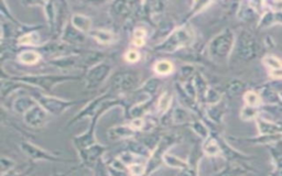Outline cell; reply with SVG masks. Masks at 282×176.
I'll list each match as a JSON object with an SVG mask.
<instances>
[{"label": "cell", "instance_id": "16", "mask_svg": "<svg viewBox=\"0 0 282 176\" xmlns=\"http://www.w3.org/2000/svg\"><path fill=\"white\" fill-rule=\"evenodd\" d=\"M64 43L72 45V46H79L80 44H84L86 41V35L83 32L77 30L71 22L66 24L64 30L62 31L61 36L59 38Z\"/></svg>", "mask_w": 282, "mask_h": 176}, {"label": "cell", "instance_id": "17", "mask_svg": "<svg viewBox=\"0 0 282 176\" xmlns=\"http://www.w3.org/2000/svg\"><path fill=\"white\" fill-rule=\"evenodd\" d=\"M178 28L177 23L173 21V19L167 18V19H162L161 21L158 23V28L157 31L153 33L152 38L150 39V41L154 43V46L162 43L164 40L169 37L171 33Z\"/></svg>", "mask_w": 282, "mask_h": 176}, {"label": "cell", "instance_id": "6", "mask_svg": "<svg viewBox=\"0 0 282 176\" xmlns=\"http://www.w3.org/2000/svg\"><path fill=\"white\" fill-rule=\"evenodd\" d=\"M19 148L21 152L24 154L25 158H28L32 163L33 162L45 161V162H57V163H75V160H71L68 158H63L61 154L58 152H49L48 150L40 148L39 145L32 143L28 140H23L19 143Z\"/></svg>", "mask_w": 282, "mask_h": 176}, {"label": "cell", "instance_id": "4", "mask_svg": "<svg viewBox=\"0 0 282 176\" xmlns=\"http://www.w3.org/2000/svg\"><path fill=\"white\" fill-rule=\"evenodd\" d=\"M181 142V135L178 133H167L161 137L159 143L151 152L150 158L147 161L146 176H150L162 166L164 155L170 151V149Z\"/></svg>", "mask_w": 282, "mask_h": 176}, {"label": "cell", "instance_id": "47", "mask_svg": "<svg viewBox=\"0 0 282 176\" xmlns=\"http://www.w3.org/2000/svg\"><path fill=\"white\" fill-rule=\"evenodd\" d=\"M124 58L130 64H136L141 60V53L137 49H130L125 53Z\"/></svg>", "mask_w": 282, "mask_h": 176}, {"label": "cell", "instance_id": "19", "mask_svg": "<svg viewBox=\"0 0 282 176\" xmlns=\"http://www.w3.org/2000/svg\"><path fill=\"white\" fill-rule=\"evenodd\" d=\"M138 132H136L132 128L127 125H117L109 128L107 131V137L110 141H129L135 139Z\"/></svg>", "mask_w": 282, "mask_h": 176}, {"label": "cell", "instance_id": "5", "mask_svg": "<svg viewBox=\"0 0 282 176\" xmlns=\"http://www.w3.org/2000/svg\"><path fill=\"white\" fill-rule=\"evenodd\" d=\"M31 96L36 99L37 103L48 111L51 116H60L70 108L77 104L85 103V100H66L57 96H52L50 94H45L38 90L31 92Z\"/></svg>", "mask_w": 282, "mask_h": 176}, {"label": "cell", "instance_id": "7", "mask_svg": "<svg viewBox=\"0 0 282 176\" xmlns=\"http://www.w3.org/2000/svg\"><path fill=\"white\" fill-rule=\"evenodd\" d=\"M112 72V65L106 61L97 63L86 71L83 76V83L86 91L92 92L102 86Z\"/></svg>", "mask_w": 282, "mask_h": 176}, {"label": "cell", "instance_id": "11", "mask_svg": "<svg viewBox=\"0 0 282 176\" xmlns=\"http://www.w3.org/2000/svg\"><path fill=\"white\" fill-rule=\"evenodd\" d=\"M51 117V114L38 103L22 116L23 123L28 127L32 128V129L43 128L44 126L48 125Z\"/></svg>", "mask_w": 282, "mask_h": 176}, {"label": "cell", "instance_id": "37", "mask_svg": "<svg viewBox=\"0 0 282 176\" xmlns=\"http://www.w3.org/2000/svg\"><path fill=\"white\" fill-rule=\"evenodd\" d=\"M176 66L169 60H159L153 64V71L160 77L169 76L174 73Z\"/></svg>", "mask_w": 282, "mask_h": 176}, {"label": "cell", "instance_id": "22", "mask_svg": "<svg viewBox=\"0 0 282 176\" xmlns=\"http://www.w3.org/2000/svg\"><path fill=\"white\" fill-rule=\"evenodd\" d=\"M43 58L42 53L39 50H33V49H24L20 51L17 54V61L22 65H37L41 62Z\"/></svg>", "mask_w": 282, "mask_h": 176}, {"label": "cell", "instance_id": "29", "mask_svg": "<svg viewBox=\"0 0 282 176\" xmlns=\"http://www.w3.org/2000/svg\"><path fill=\"white\" fill-rule=\"evenodd\" d=\"M28 87H30V86H26L22 83H19V82H17V80L11 78L10 76H8V78L3 77L2 87H0V92H2V98L4 100L7 97H9L10 95H12L15 92L23 90V88H28ZM30 88H32V87H30Z\"/></svg>", "mask_w": 282, "mask_h": 176}, {"label": "cell", "instance_id": "14", "mask_svg": "<svg viewBox=\"0 0 282 176\" xmlns=\"http://www.w3.org/2000/svg\"><path fill=\"white\" fill-rule=\"evenodd\" d=\"M82 56L83 55L80 54V52L66 54V55L51 58L48 64L59 70H71L76 69V67L82 69Z\"/></svg>", "mask_w": 282, "mask_h": 176}, {"label": "cell", "instance_id": "12", "mask_svg": "<svg viewBox=\"0 0 282 176\" xmlns=\"http://www.w3.org/2000/svg\"><path fill=\"white\" fill-rule=\"evenodd\" d=\"M109 96H111L110 93H109V92H105V93H103V94L98 95L97 97H95L94 99H92L91 101H89V103H87V104L82 108V110H80L79 112H77V113L75 114V116H74L71 120H69L68 125H66V128H70L71 126L77 124L78 121L83 120V119H85V118H93L94 116H95V113L97 112L100 104H102L103 101H104L106 98H108Z\"/></svg>", "mask_w": 282, "mask_h": 176}, {"label": "cell", "instance_id": "42", "mask_svg": "<svg viewBox=\"0 0 282 176\" xmlns=\"http://www.w3.org/2000/svg\"><path fill=\"white\" fill-rule=\"evenodd\" d=\"M198 71H195V67L192 64H184L180 67L179 71V79L178 82L183 83L185 80L190 79L194 76V74H195Z\"/></svg>", "mask_w": 282, "mask_h": 176}, {"label": "cell", "instance_id": "30", "mask_svg": "<svg viewBox=\"0 0 282 176\" xmlns=\"http://www.w3.org/2000/svg\"><path fill=\"white\" fill-rule=\"evenodd\" d=\"M105 170L108 176H130L127 167L118 158L112 159L105 164Z\"/></svg>", "mask_w": 282, "mask_h": 176}, {"label": "cell", "instance_id": "23", "mask_svg": "<svg viewBox=\"0 0 282 176\" xmlns=\"http://www.w3.org/2000/svg\"><path fill=\"white\" fill-rule=\"evenodd\" d=\"M69 7L68 3L65 2H57V25H55V35L60 38L64 28L70 22L68 20Z\"/></svg>", "mask_w": 282, "mask_h": 176}, {"label": "cell", "instance_id": "8", "mask_svg": "<svg viewBox=\"0 0 282 176\" xmlns=\"http://www.w3.org/2000/svg\"><path fill=\"white\" fill-rule=\"evenodd\" d=\"M140 78V74L135 71L119 72L111 80V88L119 94L135 93L141 86Z\"/></svg>", "mask_w": 282, "mask_h": 176}, {"label": "cell", "instance_id": "34", "mask_svg": "<svg viewBox=\"0 0 282 176\" xmlns=\"http://www.w3.org/2000/svg\"><path fill=\"white\" fill-rule=\"evenodd\" d=\"M174 101L176 100H174L173 95L170 92L165 91L160 95L157 101V111L160 114V117L171 110V108L174 105Z\"/></svg>", "mask_w": 282, "mask_h": 176}, {"label": "cell", "instance_id": "40", "mask_svg": "<svg viewBox=\"0 0 282 176\" xmlns=\"http://www.w3.org/2000/svg\"><path fill=\"white\" fill-rule=\"evenodd\" d=\"M117 158L120 161H122L127 167H128L131 164H133V163H137V162H147V161H143V158L138 157L137 154L132 153L129 150H125L122 153H119Z\"/></svg>", "mask_w": 282, "mask_h": 176}, {"label": "cell", "instance_id": "13", "mask_svg": "<svg viewBox=\"0 0 282 176\" xmlns=\"http://www.w3.org/2000/svg\"><path fill=\"white\" fill-rule=\"evenodd\" d=\"M136 3L131 2H114L110 4L109 13L110 16L116 20L128 22L135 15Z\"/></svg>", "mask_w": 282, "mask_h": 176}, {"label": "cell", "instance_id": "35", "mask_svg": "<svg viewBox=\"0 0 282 176\" xmlns=\"http://www.w3.org/2000/svg\"><path fill=\"white\" fill-rule=\"evenodd\" d=\"M163 163L169 166L171 168H174V170H180L181 172L186 170L187 167L190 166V162L189 160H183L181 159L179 157H177V155H174L170 152H167L164 158H163Z\"/></svg>", "mask_w": 282, "mask_h": 176}, {"label": "cell", "instance_id": "1", "mask_svg": "<svg viewBox=\"0 0 282 176\" xmlns=\"http://www.w3.org/2000/svg\"><path fill=\"white\" fill-rule=\"evenodd\" d=\"M116 107L123 108V110H125V113L129 108V106L127 105V103L123 98H115L112 96L106 98L103 103L100 104L97 112L95 113V116L91 118L90 126L86 129V131L82 134L75 135V137H73L72 139L73 145L76 149L77 153L82 152L83 150H85V149L97 143L96 133H95L97 123L99 121V119L104 116V113H106L107 111H109L110 109H112V108H116Z\"/></svg>", "mask_w": 282, "mask_h": 176}, {"label": "cell", "instance_id": "52", "mask_svg": "<svg viewBox=\"0 0 282 176\" xmlns=\"http://www.w3.org/2000/svg\"><path fill=\"white\" fill-rule=\"evenodd\" d=\"M93 176H96V175H93Z\"/></svg>", "mask_w": 282, "mask_h": 176}, {"label": "cell", "instance_id": "26", "mask_svg": "<svg viewBox=\"0 0 282 176\" xmlns=\"http://www.w3.org/2000/svg\"><path fill=\"white\" fill-rule=\"evenodd\" d=\"M37 104L36 99L31 95H23V96L17 97L12 103V110L18 114H23Z\"/></svg>", "mask_w": 282, "mask_h": 176}, {"label": "cell", "instance_id": "20", "mask_svg": "<svg viewBox=\"0 0 282 176\" xmlns=\"http://www.w3.org/2000/svg\"><path fill=\"white\" fill-rule=\"evenodd\" d=\"M154 98H147L144 101H139V103L129 106L128 110L126 112V116L130 120L135 118H145L146 114L149 112L151 106L153 105Z\"/></svg>", "mask_w": 282, "mask_h": 176}, {"label": "cell", "instance_id": "49", "mask_svg": "<svg viewBox=\"0 0 282 176\" xmlns=\"http://www.w3.org/2000/svg\"><path fill=\"white\" fill-rule=\"evenodd\" d=\"M240 116L243 120H251L253 118H256V116H257L256 108L250 107V106H245L243 108V110H241Z\"/></svg>", "mask_w": 282, "mask_h": 176}, {"label": "cell", "instance_id": "18", "mask_svg": "<svg viewBox=\"0 0 282 176\" xmlns=\"http://www.w3.org/2000/svg\"><path fill=\"white\" fill-rule=\"evenodd\" d=\"M165 3L163 2H145L144 3V15L152 24L159 23L165 10Z\"/></svg>", "mask_w": 282, "mask_h": 176}, {"label": "cell", "instance_id": "31", "mask_svg": "<svg viewBox=\"0 0 282 176\" xmlns=\"http://www.w3.org/2000/svg\"><path fill=\"white\" fill-rule=\"evenodd\" d=\"M193 83H194V86H195V90H196L199 104L201 105V107H203V100L205 97V94H206L207 90L210 88V86H209V84H207V80H206L205 76L199 71L194 74Z\"/></svg>", "mask_w": 282, "mask_h": 176}, {"label": "cell", "instance_id": "36", "mask_svg": "<svg viewBox=\"0 0 282 176\" xmlns=\"http://www.w3.org/2000/svg\"><path fill=\"white\" fill-rule=\"evenodd\" d=\"M187 127H189L190 129L194 133H195L199 138L202 139L203 141L209 138L210 135L212 134L209 126L205 124V121H203L202 119H200V118L194 119L191 124H189V126H187Z\"/></svg>", "mask_w": 282, "mask_h": 176}, {"label": "cell", "instance_id": "50", "mask_svg": "<svg viewBox=\"0 0 282 176\" xmlns=\"http://www.w3.org/2000/svg\"><path fill=\"white\" fill-rule=\"evenodd\" d=\"M32 171H33V166L32 165H30L29 167H26L25 170H19V171H17V167H16L15 170H12L11 172L7 173L4 176H30Z\"/></svg>", "mask_w": 282, "mask_h": 176}, {"label": "cell", "instance_id": "27", "mask_svg": "<svg viewBox=\"0 0 282 176\" xmlns=\"http://www.w3.org/2000/svg\"><path fill=\"white\" fill-rule=\"evenodd\" d=\"M70 22L75 26L77 30L85 33L87 36H89L91 31L94 29L92 19L89 16L82 15V13H73L70 19Z\"/></svg>", "mask_w": 282, "mask_h": 176}, {"label": "cell", "instance_id": "2", "mask_svg": "<svg viewBox=\"0 0 282 176\" xmlns=\"http://www.w3.org/2000/svg\"><path fill=\"white\" fill-rule=\"evenodd\" d=\"M19 83H22L26 86L32 88H37L38 91L51 94L54 87L59 84L74 82V80L83 79L80 75H69V74H63V75H53V74H37V75H22V76H10Z\"/></svg>", "mask_w": 282, "mask_h": 176}, {"label": "cell", "instance_id": "45", "mask_svg": "<svg viewBox=\"0 0 282 176\" xmlns=\"http://www.w3.org/2000/svg\"><path fill=\"white\" fill-rule=\"evenodd\" d=\"M244 100L246 103V106H250V107H258L261 104V99L259 97V95L255 92H247L244 95Z\"/></svg>", "mask_w": 282, "mask_h": 176}, {"label": "cell", "instance_id": "43", "mask_svg": "<svg viewBox=\"0 0 282 176\" xmlns=\"http://www.w3.org/2000/svg\"><path fill=\"white\" fill-rule=\"evenodd\" d=\"M0 166H2V167H0V171H2V176H4L7 173H9L12 170H15V168L17 167V162L13 159L4 155V157H2V159H0Z\"/></svg>", "mask_w": 282, "mask_h": 176}, {"label": "cell", "instance_id": "3", "mask_svg": "<svg viewBox=\"0 0 282 176\" xmlns=\"http://www.w3.org/2000/svg\"><path fill=\"white\" fill-rule=\"evenodd\" d=\"M194 38H195V35H194V30L191 28L189 22H183L178 25V28L162 43L154 46L153 51L157 53L173 54L193 44Z\"/></svg>", "mask_w": 282, "mask_h": 176}, {"label": "cell", "instance_id": "10", "mask_svg": "<svg viewBox=\"0 0 282 176\" xmlns=\"http://www.w3.org/2000/svg\"><path fill=\"white\" fill-rule=\"evenodd\" d=\"M107 146L97 143L90 148L85 149L82 152L77 153L79 158V166L90 168V170L95 171L96 167L100 164L102 159L107 151Z\"/></svg>", "mask_w": 282, "mask_h": 176}, {"label": "cell", "instance_id": "51", "mask_svg": "<svg viewBox=\"0 0 282 176\" xmlns=\"http://www.w3.org/2000/svg\"><path fill=\"white\" fill-rule=\"evenodd\" d=\"M51 176H66V174H52Z\"/></svg>", "mask_w": 282, "mask_h": 176}, {"label": "cell", "instance_id": "9", "mask_svg": "<svg viewBox=\"0 0 282 176\" xmlns=\"http://www.w3.org/2000/svg\"><path fill=\"white\" fill-rule=\"evenodd\" d=\"M234 43V36L230 30H225L215 37L209 44V53L213 60L221 61L228 56Z\"/></svg>", "mask_w": 282, "mask_h": 176}, {"label": "cell", "instance_id": "41", "mask_svg": "<svg viewBox=\"0 0 282 176\" xmlns=\"http://www.w3.org/2000/svg\"><path fill=\"white\" fill-rule=\"evenodd\" d=\"M220 94L215 90V88L210 87L209 90H207L205 97L203 100V105L204 106H213V105H217L220 103Z\"/></svg>", "mask_w": 282, "mask_h": 176}, {"label": "cell", "instance_id": "33", "mask_svg": "<svg viewBox=\"0 0 282 176\" xmlns=\"http://www.w3.org/2000/svg\"><path fill=\"white\" fill-rule=\"evenodd\" d=\"M159 87H160V79L152 77L147 79L146 82L141 84V86L133 94H144V95H147L148 98L150 97L154 98L159 91Z\"/></svg>", "mask_w": 282, "mask_h": 176}, {"label": "cell", "instance_id": "21", "mask_svg": "<svg viewBox=\"0 0 282 176\" xmlns=\"http://www.w3.org/2000/svg\"><path fill=\"white\" fill-rule=\"evenodd\" d=\"M89 36L94 40V41L102 45H111L117 41L116 33L112 32L111 30L104 29V28L93 29Z\"/></svg>", "mask_w": 282, "mask_h": 176}, {"label": "cell", "instance_id": "25", "mask_svg": "<svg viewBox=\"0 0 282 176\" xmlns=\"http://www.w3.org/2000/svg\"><path fill=\"white\" fill-rule=\"evenodd\" d=\"M202 155H204L202 152V148H199V145L194 146L189 158L190 166L186 170L181 172V176H199V165Z\"/></svg>", "mask_w": 282, "mask_h": 176}, {"label": "cell", "instance_id": "46", "mask_svg": "<svg viewBox=\"0 0 282 176\" xmlns=\"http://www.w3.org/2000/svg\"><path fill=\"white\" fill-rule=\"evenodd\" d=\"M264 63L269 67L271 71H278V70H282V61L279 60L278 57H274L272 55L266 56L264 58Z\"/></svg>", "mask_w": 282, "mask_h": 176}, {"label": "cell", "instance_id": "28", "mask_svg": "<svg viewBox=\"0 0 282 176\" xmlns=\"http://www.w3.org/2000/svg\"><path fill=\"white\" fill-rule=\"evenodd\" d=\"M201 148H202V152L205 157L217 158L219 155H221L218 139L215 137L214 134H211L209 138L205 139Z\"/></svg>", "mask_w": 282, "mask_h": 176}, {"label": "cell", "instance_id": "15", "mask_svg": "<svg viewBox=\"0 0 282 176\" xmlns=\"http://www.w3.org/2000/svg\"><path fill=\"white\" fill-rule=\"evenodd\" d=\"M192 113L194 112H192L190 109H187L186 107L181 104H177L176 101H174V105L170 110L171 123L172 125L176 126H189V124H191L192 121L195 119L192 116Z\"/></svg>", "mask_w": 282, "mask_h": 176}, {"label": "cell", "instance_id": "24", "mask_svg": "<svg viewBox=\"0 0 282 176\" xmlns=\"http://www.w3.org/2000/svg\"><path fill=\"white\" fill-rule=\"evenodd\" d=\"M16 43L20 46H37L39 49L42 44H41V38H40L37 26H35V28L29 31L21 33V35L17 38Z\"/></svg>", "mask_w": 282, "mask_h": 176}, {"label": "cell", "instance_id": "48", "mask_svg": "<svg viewBox=\"0 0 282 176\" xmlns=\"http://www.w3.org/2000/svg\"><path fill=\"white\" fill-rule=\"evenodd\" d=\"M128 125L132 128L136 132H144L146 128V118H135L131 119Z\"/></svg>", "mask_w": 282, "mask_h": 176}, {"label": "cell", "instance_id": "44", "mask_svg": "<svg viewBox=\"0 0 282 176\" xmlns=\"http://www.w3.org/2000/svg\"><path fill=\"white\" fill-rule=\"evenodd\" d=\"M130 176H146L147 162H137L128 166Z\"/></svg>", "mask_w": 282, "mask_h": 176}, {"label": "cell", "instance_id": "39", "mask_svg": "<svg viewBox=\"0 0 282 176\" xmlns=\"http://www.w3.org/2000/svg\"><path fill=\"white\" fill-rule=\"evenodd\" d=\"M148 42V32L144 28H136L132 31L131 43L136 49H141Z\"/></svg>", "mask_w": 282, "mask_h": 176}, {"label": "cell", "instance_id": "38", "mask_svg": "<svg viewBox=\"0 0 282 176\" xmlns=\"http://www.w3.org/2000/svg\"><path fill=\"white\" fill-rule=\"evenodd\" d=\"M203 111L205 117L215 124H219L221 117H223V110H221L219 104L213 106H204Z\"/></svg>", "mask_w": 282, "mask_h": 176}, {"label": "cell", "instance_id": "32", "mask_svg": "<svg viewBox=\"0 0 282 176\" xmlns=\"http://www.w3.org/2000/svg\"><path fill=\"white\" fill-rule=\"evenodd\" d=\"M43 7L44 15L46 17V22L51 33H55L57 25V2H43L41 3Z\"/></svg>", "mask_w": 282, "mask_h": 176}]
</instances>
